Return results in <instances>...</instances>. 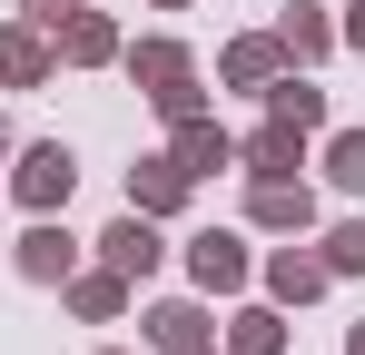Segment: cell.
I'll use <instances>...</instances> for the list:
<instances>
[{"mask_svg":"<svg viewBox=\"0 0 365 355\" xmlns=\"http://www.w3.org/2000/svg\"><path fill=\"white\" fill-rule=\"evenodd\" d=\"M128 79L148 89V109L158 118H187V109H207V89H197V50L187 40H128Z\"/></svg>","mask_w":365,"mask_h":355,"instance_id":"cell-1","label":"cell"},{"mask_svg":"<svg viewBox=\"0 0 365 355\" xmlns=\"http://www.w3.org/2000/svg\"><path fill=\"white\" fill-rule=\"evenodd\" d=\"M69 187H79V148H69V138H30L20 168H10V197H20L30 217H60Z\"/></svg>","mask_w":365,"mask_h":355,"instance_id":"cell-2","label":"cell"},{"mask_svg":"<svg viewBox=\"0 0 365 355\" xmlns=\"http://www.w3.org/2000/svg\"><path fill=\"white\" fill-rule=\"evenodd\" d=\"M247 277H257V257H247L237 227H197V237H187V287H197V296H237Z\"/></svg>","mask_w":365,"mask_h":355,"instance_id":"cell-3","label":"cell"},{"mask_svg":"<svg viewBox=\"0 0 365 355\" xmlns=\"http://www.w3.org/2000/svg\"><path fill=\"white\" fill-rule=\"evenodd\" d=\"M247 227H267V237H306L316 227V187L297 178H247Z\"/></svg>","mask_w":365,"mask_h":355,"instance_id":"cell-4","label":"cell"},{"mask_svg":"<svg viewBox=\"0 0 365 355\" xmlns=\"http://www.w3.org/2000/svg\"><path fill=\"white\" fill-rule=\"evenodd\" d=\"M158 257H168V247H158V217H138V207H119V217L99 227V267H119L128 287H148Z\"/></svg>","mask_w":365,"mask_h":355,"instance_id":"cell-5","label":"cell"},{"mask_svg":"<svg viewBox=\"0 0 365 355\" xmlns=\"http://www.w3.org/2000/svg\"><path fill=\"white\" fill-rule=\"evenodd\" d=\"M50 69H60V50L40 20H0V89H50Z\"/></svg>","mask_w":365,"mask_h":355,"instance_id":"cell-6","label":"cell"},{"mask_svg":"<svg viewBox=\"0 0 365 355\" xmlns=\"http://www.w3.org/2000/svg\"><path fill=\"white\" fill-rule=\"evenodd\" d=\"M10 267H20L30 287H60L69 267H79V237H69L60 217H30V227H20V247H10Z\"/></svg>","mask_w":365,"mask_h":355,"instance_id":"cell-7","label":"cell"},{"mask_svg":"<svg viewBox=\"0 0 365 355\" xmlns=\"http://www.w3.org/2000/svg\"><path fill=\"white\" fill-rule=\"evenodd\" d=\"M168 158H178L187 178H217V168H237V138H227L207 109H187V118H168Z\"/></svg>","mask_w":365,"mask_h":355,"instance_id":"cell-8","label":"cell"},{"mask_svg":"<svg viewBox=\"0 0 365 355\" xmlns=\"http://www.w3.org/2000/svg\"><path fill=\"white\" fill-rule=\"evenodd\" d=\"M138 336H148L158 355H207V346H217V336H207V306H197V296H158V306L138 316Z\"/></svg>","mask_w":365,"mask_h":355,"instance_id":"cell-9","label":"cell"},{"mask_svg":"<svg viewBox=\"0 0 365 355\" xmlns=\"http://www.w3.org/2000/svg\"><path fill=\"white\" fill-rule=\"evenodd\" d=\"M187 197H197V178H187L178 158H168V148H158V158H138V168H128V207H138V217H178Z\"/></svg>","mask_w":365,"mask_h":355,"instance_id":"cell-10","label":"cell"},{"mask_svg":"<svg viewBox=\"0 0 365 355\" xmlns=\"http://www.w3.org/2000/svg\"><path fill=\"white\" fill-rule=\"evenodd\" d=\"M50 50H60L69 69H109L128 40H119V20H109V10H69L60 30H50Z\"/></svg>","mask_w":365,"mask_h":355,"instance_id":"cell-11","label":"cell"},{"mask_svg":"<svg viewBox=\"0 0 365 355\" xmlns=\"http://www.w3.org/2000/svg\"><path fill=\"white\" fill-rule=\"evenodd\" d=\"M257 99H267V118H277V128H297V138H316V128H326V89H316V79H306V69H277V79H267V89H257Z\"/></svg>","mask_w":365,"mask_h":355,"instance_id":"cell-12","label":"cell"},{"mask_svg":"<svg viewBox=\"0 0 365 355\" xmlns=\"http://www.w3.org/2000/svg\"><path fill=\"white\" fill-rule=\"evenodd\" d=\"M326 287H336V267H326L316 247H277V257H267V296H277V306H316Z\"/></svg>","mask_w":365,"mask_h":355,"instance_id":"cell-13","label":"cell"},{"mask_svg":"<svg viewBox=\"0 0 365 355\" xmlns=\"http://www.w3.org/2000/svg\"><path fill=\"white\" fill-rule=\"evenodd\" d=\"M60 296H69V316L109 326V316H128V296H138V287H128L119 267H69V277H60Z\"/></svg>","mask_w":365,"mask_h":355,"instance_id":"cell-14","label":"cell"},{"mask_svg":"<svg viewBox=\"0 0 365 355\" xmlns=\"http://www.w3.org/2000/svg\"><path fill=\"white\" fill-rule=\"evenodd\" d=\"M277 69H287V40H277V30H247V40L217 50V79H227V89H267Z\"/></svg>","mask_w":365,"mask_h":355,"instance_id":"cell-15","label":"cell"},{"mask_svg":"<svg viewBox=\"0 0 365 355\" xmlns=\"http://www.w3.org/2000/svg\"><path fill=\"white\" fill-rule=\"evenodd\" d=\"M237 168H247V178H297V168H306V138L267 118V128H247V138H237Z\"/></svg>","mask_w":365,"mask_h":355,"instance_id":"cell-16","label":"cell"},{"mask_svg":"<svg viewBox=\"0 0 365 355\" xmlns=\"http://www.w3.org/2000/svg\"><path fill=\"white\" fill-rule=\"evenodd\" d=\"M277 40H287V69H316V59L336 50V20H326V10H287V20H277Z\"/></svg>","mask_w":365,"mask_h":355,"instance_id":"cell-17","label":"cell"},{"mask_svg":"<svg viewBox=\"0 0 365 355\" xmlns=\"http://www.w3.org/2000/svg\"><path fill=\"white\" fill-rule=\"evenodd\" d=\"M227 355H287V316L277 306H237L227 316Z\"/></svg>","mask_w":365,"mask_h":355,"instance_id":"cell-18","label":"cell"},{"mask_svg":"<svg viewBox=\"0 0 365 355\" xmlns=\"http://www.w3.org/2000/svg\"><path fill=\"white\" fill-rule=\"evenodd\" d=\"M326 187L336 197H365V128H336L326 138Z\"/></svg>","mask_w":365,"mask_h":355,"instance_id":"cell-19","label":"cell"},{"mask_svg":"<svg viewBox=\"0 0 365 355\" xmlns=\"http://www.w3.org/2000/svg\"><path fill=\"white\" fill-rule=\"evenodd\" d=\"M316 257H326L336 277H365V217H336V227L316 237Z\"/></svg>","mask_w":365,"mask_h":355,"instance_id":"cell-20","label":"cell"},{"mask_svg":"<svg viewBox=\"0 0 365 355\" xmlns=\"http://www.w3.org/2000/svg\"><path fill=\"white\" fill-rule=\"evenodd\" d=\"M69 10H89V0H20V20H40V30H60Z\"/></svg>","mask_w":365,"mask_h":355,"instance_id":"cell-21","label":"cell"},{"mask_svg":"<svg viewBox=\"0 0 365 355\" xmlns=\"http://www.w3.org/2000/svg\"><path fill=\"white\" fill-rule=\"evenodd\" d=\"M346 355H365V316H356V326H346Z\"/></svg>","mask_w":365,"mask_h":355,"instance_id":"cell-22","label":"cell"},{"mask_svg":"<svg viewBox=\"0 0 365 355\" xmlns=\"http://www.w3.org/2000/svg\"><path fill=\"white\" fill-rule=\"evenodd\" d=\"M0 158H10V128H0Z\"/></svg>","mask_w":365,"mask_h":355,"instance_id":"cell-23","label":"cell"},{"mask_svg":"<svg viewBox=\"0 0 365 355\" xmlns=\"http://www.w3.org/2000/svg\"><path fill=\"white\" fill-rule=\"evenodd\" d=\"M158 10H187V0H158Z\"/></svg>","mask_w":365,"mask_h":355,"instance_id":"cell-24","label":"cell"},{"mask_svg":"<svg viewBox=\"0 0 365 355\" xmlns=\"http://www.w3.org/2000/svg\"><path fill=\"white\" fill-rule=\"evenodd\" d=\"M99 355H128V346H99Z\"/></svg>","mask_w":365,"mask_h":355,"instance_id":"cell-25","label":"cell"},{"mask_svg":"<svg viewBox=\"0 0 365 355\" xmlns=\"http://www.w3.org/2000/svg\"><path fill=\"white\" fill-rule=\"evenodd\" d=\"M207 355H217V346H207Z\"/></svg>","mask_w":365,"mask_h":355,"instance_id":"cell-26","label":"cell"}]
</instances>
